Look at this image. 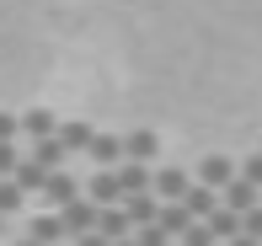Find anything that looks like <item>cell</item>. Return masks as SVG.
I'll return each mask as SVG.
<instances>
[{
	"instance_id": "obj_18",
	"label": "cell",
	"mask_w": 262,
	"mask_h": 246,
	"mask_svg": "<svg viewBox=\"0 0 262 246\" xmlns=\"http://www.w3.org/2000/svg\"><path fill=\"white\" fill-rule=\"evenodd\" d=\"M59 139H64V150H91L97 128L91 123H59Z\"/></svg>"
},
{
	"instance_id": "obj_6",
	"label": "cell",
	"mask_w": 262,
	"mask_h": 246,
	"mask_svg": "<svg viewBox=\"0 0 262 246\" xmlns=\"http://www.w3.org/2000/svg\"><path fill=\"white\" fill-rule=\"evenodd\" d=\"M97 230H102V236H113V241H123V236H134V219H128V209H123V204H102Z\"/></svg>"
},
{
	"instance_id": "obj_14",
	"label": "cell",
	"mask_w": 262,
	"mask_h": 246,
	"mask_svg": "<svg viewBox=\"0 0 262 246\" xmlns=\"http://www.w3.org/2000/svg\"><path fill=\"white\" fill-rule=\"evenodd\" d=\"M235 171H241V166H235L230 155H209L204 166H198V182H209V187H225V182L235 177Z\"/></svg>"
},
{
	"instance_id": "obj_23",
	"label": "cell",
	"mask_w": 262,
	"mask_h": 246,
	"mask_svg": "<svg viewBox=\"0 0 262 246\" xmlns=\"http://www.w3.org/2000/svg\"><path fill=\"white\" fill-rule=\"evenodd\" d=\"M21 134V118L16 113H0V139H16Z\"/></svg>"
},
{
	"instance_id": "obj_28",
	"label": "cell",
	"mask_w": 262,
	"mask_h": 246,
	"mask_svg": "<svg viewBox=\"0 0 262 246\" xmlns=\"http://www.w3.org/2000/svg\"><path fill=\"white\" fill-rule=\"evenodd\" d=\"M16 246H43V241H38V236H21V241H16Z\"/></svg>"
},
{
	"instance_id": "obj_12",
	"label": "cell",
	"mask_w": 262,
	"mask_h": 246,
	"mask_svg": "<svg viewBox=\"0 0 262 246\" xmlns=\"http://www.w3.org/2000/svg\"><path fill=\"white\" fill-rule=\"evenodd\" d=\"M187 187H193V177H187L182 166H161L156 171V193L161 198H187Z\"/></svg>"
},
{
	"instance_id": "obj_29",
	"label": "cell",
	"mask_w": 262,
	"mask_h": 246,
	"mask_svg": "<svg viewBox=\"0 0 262 246\" xmlns=\"http://www.w3.org/2000/svg\"><path fill=\"white\" fill-rule=\"evenodd\" d=\"M113 246H139V236H123V241H113Z\"/></svg>"
},
{
	"instance_id": "obj_24",
	"label": "cell",
	"mask_w": 262,
	"mask_h": 246,
	"mask_svg": "<svg viewBox=\"0 0 262 246\" xmlns=\"http://www.w3.org/2000/svg\"><path fill=\"white\" fill-rule=\"evenodd\" d=\"M241 177H252V182L262 187V150H257V155H252V161H246V166H241Z\"/></svg>"
},
{
	"instance_id": "obj_9",
	"label": "cell",
	"mask_w": 262,
	"mask_h": 246,
	"mask_svg": "<svg viewBox=\"0 0 262 246\" xmlns=\"http://www.w3.org/2000/svg\"><path fill=\"white\" fill-rule=\"evenodd\" d=\"M209 225H214V236H220V241H235V236L246 230V214H241V209H230V204H220V209L209 214Z\"/></svg>"
},
{
	"instance_id": "obj_27",
	"label": "cell",
	"mask_w": 262,
	"mask_h": 246,
	"mask_svg": "<svg viewBox=\"0 0 262 246\" xmlns=\"http://www.w3.org/2000/svg\"><path fill=\"white\" fill-rule=\"evenodd\" d=\"M225 246H262V241L252 236V230H241V236H235V241H225Z\"/></svg>"
},
{
	"instance_id": "obj_7",
	"label": "cell",
	"mask_w": 262,
	"mask_h": 246,
	"mask_svg": "<svg viewBox=\"0 0 262 246\" xmlns=\"http://www.w3.org/2000/svg\"><path fill=\"white\" fill-rule=\"evenodd\" d=\"M86 198H97V204H123V182H118V171H113V166H102L97 177H91Z\"/></svg>"
},
{
	"instance_id": "obj_19",
	"label": "cell",
	"mask_w": 262,
	"mask_h": 246,
	"mask_svg": "<svg viewBox=\"0 0 262 246\" xmlns=\"http://www.w3.org/2000/svg\"><path fill=\"white\" fill-rule=\"evenodd\" d=\"M21 198H27V187H21L16 177H0V214H16Z\"/></svg>"
},
{
	"instance_id": "obj_1",
	"label": "cell",
	"mask_w": 262,
	"mask_h": 246,
	"mask_svg": "<svg viewBox=\"0 0 262 246\" xmlns=\"http://www.w3.org/2000/svg\"><path fill=\"white\" fill-rule=\"evenodd\" d=\"M59 219H64L70 241H75V236H86V230H97L102 204H97V198H75V204H64V209H59Z\"/></svg>"
},
{
	"instance_id": "obj_16",
	"label": "cell",
	"mask_w": 262,
	"mask_h": 246,
	"mask_svg": "<svg viewBox=\"0 0 262 246\" xmlns=\"http://www.w3.org/2000/svg\"><path fill=\"white\" fill-rule=\"evenodd\" d=\"M21 134L27 139H43V134H59V118L49 107H32V113H21Z\"/></svg>"
},
{
	"instance_id": "obj_13",
	"label": "cell",
	"mask_w": 262,
	"mask_h": 246,
	"mask_svg": "<svg viewBox=\"0 0 262 246\" xmlns=\"http://www.w3.org/2000/svg\"><path fill=\"white\" fill-rule=\"evenodd\" d=\"M123 155H128V161H156V155H161V139L150 134V128H134V134L123 139Z\"/></svg>"
},
{
	"instance_id": "obj_4",
	"label": "cell",
	"mask_w": 262,
	"mask_h": 246,
	"mask_svg": "<svg viewBox=\"0 0 262 246\" xmlns=\"http://www.w3.org/2000/svg\"><path fill=\"white\" fill-rule=\"evenodd\" d=\"M118 182H123V198H134V193H150V187H156V171H150V161H123V166H118Z\"/></svg>"
},
{
	"instance_id": "obj_17",
	"label": "cell",
	"mask_w": 262,
	"mask_h": 246,
	"mask_svg": "<svg viewBox=\"0 0 262 246\" xmlns=\"http://www.w3.org/2000/svg\"><path fill=\"white\" fill-rule=\"evenodd\" d=\"M118 155H123V139L118 134H97L91 139V161H97V166H113Z\"/></svg>"
},
{
	"instance_id": "obj_5",
	"label": "cell",
	"mask_w": 262,
	"mask_h": 246,
	"mask_svg": "<svg viewBox=\"0 0 262 246\" xmlns=\"http://www.w3.org/2000/svg\"><path fill=\"white\" fill-rule=\"evenodd\" d=\"M123 209H128V219H134V230L139 225H156L161 219V193L150 187V193H134V198H123Z\"/></svg>"
},
{
	"instance_id": "obj_21",
	"label": "cell",
	"mask_w": 262,
	"mask_h": 246,
	"mask_svg": "<svg viewBox=\"0 0 262 246\" xmlns=\"http://www.w3.org/2000/svg\"><path fill=\"white\" fill-rule=\"evenodd\" d=\"M134 236H139V246H171V241H177V236H171V230H166V225H161V219H156V225H139V230H134Z\"/></svg>"
},
{
	"instance_id": "obj_2",
	"label": "cell",
	"mask_w": 262,
	"mask_h": 246,
	"mask_svg": "<svg viewBox=\"0 0 262 246\" xmlns=\"http://www.w3.org/2000/svg\"><path fill=\"white\" fill-rule=\"evenodd\" d=\"M75 198H80L75 177H70L64 166H54V171H49V182H43V204H49V209H64V204H75Z\"/></svg>"
},
{
	"instance_id": "obj_25",
	"label": "cell",
	"mask_w": 262,
	"mask_h": 246,
	"mask_svg": "<svg viewBox=\"0 0 262 246\" xmlns=\"http://www.w3.org/2000/svg\"><path fill=\"white\" fill-rule=\"evenodd\" d=\"M75 246H113V236H102V230H86V236H75Z\"/></svg>"
},
{
	"instance_id": "obj_31",
	"label": "cell",
	"mask_w": 262,
	"mask_h": 246,
	"mask_svg": "<svg viewBox=\"0 0 262 246\" xmlns=\"http://www.w3.org/2000/svg\"><path fill=\"white\" fill-rule=\"evenodd\" d=\"M59 246H64V241H59Z\"/></svg>"
},
{
	"instance_id": "obj_10",
	"label": "cell",
	"mask_w": 262,
	"mask_h": 246,
	"mask_svg": "<svg viewBox=\"0 0 262 246\" xmlns=\"http://www.w3.org/2000/svg\"><path fill=\"white\" fill-rule=\"evenodd\" d=\"M182 204H187V209H193V214H198V219H209V214H214V209H220V204H225V198H220V187H209V182H193V187H187V198H182Z\"/></svg>"
},
{
	"instance_id": "obj_22",
	"label": "cell",
	"mask_w": 262,
	"mask_h": 246,
	"mask_svg": "<svg viewBox=\"0 0 262 246\" xmlns=\"http://www.w3.org/2000/svg\"><path fill=\"white\" fill-rule=\"evenodd\" d=\"M21 166V155H16V145L11 139H0V177H11V171Z\"/></svg>"
},
{
	"instance_id": "obj_30",
	"label": "cell",
	"mask_w": 262,
	"mask_h": 246,
	"mask_svg": "<svg viewBox=\"0 0 262 246\" xmlns=\"http://www.w3.org/2000/svg\"><path fill=\"white\" fill-rule=\"evenodd\" d=\"M0 236H6V214H0Z\"/></svg>"
},
{
	"instance_id": "obj_8",
	"label": "cell",
	"mask_w": 262,
	"mask_h": 246,
	"mask_svg": "<svg viewBox=\"0 0 262 246\" xmlns=\"http://www.w3.org/2000/svg\"><path fill=\"white\" fill-rule=\"evenodd\" d=\"M193 219H198V214H193V209H187V204H182V198H161V225H166V230H171V236H177V241H182V230H187V225H193Z\"/></svg>"
},
{
	"instance_id": "obj_15",
	"label": "cell",
	"mask_w": 262,
	"mask_h": 246,
	"mask_svg": "<svg viewBox=\"0 0 262 246\" xmlns=\"http://www.w3.org/2000/svg\"><path fill=\"white\" fill-rule=\"evenodd\" d=\"M49 171H54V166H43L38 155H27V161L16 166V171H11V177H16L21 187H27V193H43V182H49Z\"/></svg>"
},
{
	"instance_id": "obj_26",
	"label": "cell",
	"mask_w": 262,
	"mask_h": 246,
	"mask_svg": "<svg viewBox=\"0 0 262 246\" xmlns=\"http://www.w3.org/2000/svg\"><path fill=\"white\" fill-rule=\"evenodd\" d=\"M246 230H252V236L262 241V204H257V209H246Z\"/></svg>"
},
{
	"instance_id": "obj_11",
	"label": "cell",
	"mask_w": 262,
	"mask_h": 246,
	"mask_svg": "<svg viewBox=\"0 0 262 246\" xmlns=\"http://www.w3.org/2000/svg\"><path fill=\"white\" fill-rule=\"evenodd\" d=\"M27 236H38L43 246H59V241H70V230H64V219H59V214H32Z\"/></svg>"
},
{
	"instance_id": "obj_20",
	"label": "cell",
	"mask_w": 262,
	"mask_h": 246,
	"mask_svg": "<svg viewBox=\"0 0 262 246\" xmlns=\"http://www.w3.org/2000/svg\"><path fill=\"white\" fill-rule=\"evenodd\" d=\"M182 246H220V236H214L209 219H193V225L182 230Z\"/></svg>"
},
{
	"instance_id": "obj_3",
	"label": "cell",
	"mask_w": 262,
	"mask_h": 246,
	"mask_svg": "<svg viewBox=\"0 0 262 246\" xmlns=\"http://www.w3.org/2000/svg\"><path fill=\"white\" fill-rule=\"evenodd\" d=\"M220 198H225L230 209H241V214H246V209H257V204H262V187H257L252 177H241V171H235V177L220 187Z\"/></svg>"
}]
</instances>
